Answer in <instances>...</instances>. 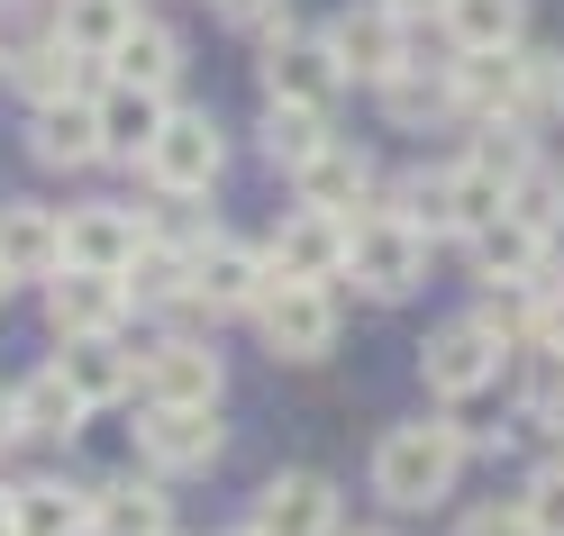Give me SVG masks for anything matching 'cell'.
Segmentation results:
<instances>
[{"mask_svg":"<svg viewBox=\"0 0 564 536\" xmlns=\"http://www.w3.org/2000/svg\"><path fill=\"white\" fill-rule=\"evenodd\" d=\"M110 83H147V91H173L183 83V37L164 19H128V37L110 46Z\"/></svg>","mask_w":564,"mask_h":536,"instance_id":"603a6c76","label":"cell"},{"mask_svg":"<svg viewBox=\"0 0 564 536\" xmlns=\"http://www.w3.org/2000/svg\"><path fill=\"white\" fill-rule=\"evenodd\" d=\"M128 282L119 273H91V264H55L46 273V328L55 337H119L128 328Z\"/></svg>","mask_w":564,"mask_h":536,"instance_id":"7c38bea8","label":"cell"},{"mask_svg":"<svg viewBox=\"0 0 564 536\" xmlns=\"http://www.w3.org/2000/svg\"><path fill=\"white\" fill-rule=\"evenodd\" d=\"M437 19H446L455 55H501V46L528 37V0H446Z\"/></svg>","mask_w":564,"mask_h":536,"instance_id":"4316f807","label":"cell"},{"mask_svg":"<svg viewBox=\"0 0 564 536\" xmlns=\"http://www.w3.org/2000/svg\"><path fill=\"white\" fill-rule=\"evenodd\" d=\"M137 455H147L155 482H173V473H209V463L228 455L219 401H147V418H137Z\"/></svg>","mask_w":564,"mask_h":536,"instance_id":"277c9868","label":"cell"},{"mask_svg":"<svg viewBox=\"0 0 564 536\" xmlns=\"http://www.w3.org/2000/svg\"><path fill=\"white\" fill-rule=\"evenodd\" d=\"M0 300H10V264H0Z\"/></svg>","mask_w":564,"mask_h":536,"instance_id":"ab89813d","label":"cell"},{"mask_svg":"<svg viewBox=\"0 0 564 536\" xmlns=\"http://www.w3.org/2000/svg\"><path fill=\"white\" fill-rule=\"evenodd\" d=\"M392 128H446L455 119V64H401L392 83H373Z\"/></svg>","mask_w":564,"mask_h":536,"instance_id":"7402d4cb","label":"cell"},{"mask_svg":"<svg viewBox=\"0 0 564 536\" xmlns=\"http://www.w3.org/2000/svg\"><path fill=\"white\" fill-rule=\"evenodd\" d=\"M382 10H401V19H437L446 0H382Z\"/></svg>","mask_w":564,"mask_h":536,"instance_id":"d590c367","label":"cell"},{"mask_svg":"<svg viewBox=\"0 0 564 536\" xmlns=\"http://www.w3.org/2000/svg\"><path fill=\"white\" fill-rule=\"evenodd\" d=\"M119 282H128V300H137V309H164V318H173V309H192V245L147 237V255H137Z\"/></svg>","mask_w":564,"mask_h":536,"instance_id":"83f0119b","label":"cell"},{"mask_svg":"<svg viewBox=\"0 0 564 536\" xmlns=\"http://www.w3.org/2000/svg\"><path fill=\"white\" fill-rule=\"evenodd\" d=\"M64 354H55V373L83 391V409H119V401H137V354L119 346V337H55Z\"/></svg>","mask_w":564,"mask_h":536,"instance_id":"ac0fdd59","label":"cell"},{"mask_svg":"<svg viewBox=\"0 0 564 536\" xmlns=\"http://www.w3.org/2000/svg\"><path fill=\"white\" fill-rule=\"evenodd\" d=\"M264 282H273L264 245H246V237H228V228H209V237L192 245V309H209V318H256Z\"/></svg>","mask_w":564,"mask_h":536,"instance_id":"52a82bcc","label":"cell"},{"mask_svg":"<svg viewBox=\"0 0 564 536\" xmlns=\"http://www.w3.org/2000/svg\"><path fill=\"white\" fill-rule=\"evenodd\" d=\"M264 100H292V110H328L337 119V91H346V74H337V55H328V37H264Z\"/></svg>","mask_w":564,"mask_h":536,"instance_id":"4fadbf2b","label":"cell"},{"mask_svg":"<svg viewBox=\"0 0 564 536\" xmlns=\"http://www.w3.org/2000/svg\"><path fill=\"white\" fill-rule=\"evenodd\" d=\"M256 136H264V164L292 173L301 155H319L337 128H328V110H292V100H264V128H256Z\"/></svg>","mask_w":564,"mask_h":536,"instance_id":"f546056e","label":"cell"},{"mask_svg":"<svg viewBox=\"0 0 564 536\" xmlns=\"http://www.w3.org/2000/svg\"><path fill=\"white\" fill-rule=\"evenodd\" d=\"M519 510L538 536H564V463H538V473L519 482Z\"/></svg>","mask_w":564,"mask_h":536,"instance_id":"1f68e13d","label":"cell"},{"mask_svg":"<svg viewBox=\"0 0 564 536\" xmlns=\"http://www.w3.org/2000/svg\"><path fill=\"white\" fill-rule=\"evenodd\" d=\"M337 282H356L365 300H410L419 282H429V237H419L401 209H365L356 219V237H346V273Z\"/></svg>","mask_w":564,"mask_h":536,"instance_id":"7a4b0ae2","label":"cell"},{"mask_svg":"<svg viewBox=\"0 0 564 536\" xmlns=\"http://www.w3.org/2000/svg\"><path fill=\"white\" fill-rule=\"evenodd\" d=\"M83 64L91 55H74L46 28V37H28V46H10V64H0V74H10L19 91H28V110H37V100H64V91H83Z\"/></svg>","mask_w":564,"mask_h":536,"instance_id":"484cf974","label":"cell"},{"mask_svg":"<svg viewBox=\"0 0 564 536\" xmlns=\"http://www.w3.org/2000/svg\"><path fill=\"white\" fill-rule=\"evenodd\" d=\"M0 536H10V491H0Z\"/></svg>","mask_w":564,"mask_h":536,"instance_id":"f35d334b","label":"cell"},{"mask_svg":"<svg viewBox=\"0 0 564 536\" xmlns=\"http://www.w3.org/2000/svg\"><path fill=\"white\" fill-rule=\"evenodd\" d=\"M0 64H10V46H0Z\"/></svg>","mask_w":564,"mask_h":536,"instance_id":"ee69618b","label":"cell"},{"mask_svg":"<svg viewBox=\"0 0 564 536\" xmlns=\"http://www.w3.org/2000/svg\"><path fill=\"white\" fill-rule=\"evenodd\" d=\"M137 255H147V209H128V200H83V209H64V264L128 273Z\"/></svg>","mask_w":564,"mask_h":536,"instance_id":"5bb4252c","label":"cell"},{"mask_svg":"<svg viewBox=\"0 0 564 536\" xmlns=\"http://www.w3.org/2000/svg\"><path fill=\"white\" fill-rule=\"evenodd\" d=\"M10 536H91V491H74V482H19L10 491Z\"/></svg>","mask_w":564,"mask_h":536,"instance_id":"cb8c5ba5","label":"cell"},{"mask_svg":"<svg viewBox=\"0 0 564 536\" xmlns=\"http://www.w3.org/2000/svg\"><path fill=\"white\" fill-rule=\"evenodd\" d=\"M564 119V46L519 55V128H555Z\"/></svg>","mask_w":564,"mask_h":536,"instance_id":"4dcf8cb0","label":"cell"},{"mask_svg":"<svg viewBox=\"0 0 564 536\" xmlns=\"http://www.w3.org/2000/svg\"><path fill=\"white\" fill-rule=\"evenodd\" d=\"M0 264H10V282H46L64 264V209L0 200Z\"/></svg>","mask_w":564,"mask_h":536,"instance_id":"d6986e66","label":"cell"},{"mask_svg":"<svg viewBox=\"0 0 564 536\" xmlns=\"http://www.w3.org/2000/svg\"><path fill=\"white\" fill-rule=\"evenodd\" d=\"M219 173H228V128L209 119V110H173L164 136L147 146V183H155V200H200Z\"/></svg>","mask_w":564,"mask_h":536,"instance_id":"8992f818","label":"cell"},{"mask_svg":"<svg viewBox=\"0 0 564 536\" xmlns=\"http://www.w3.org/2000/svg\"><path fill=\"white\" fill-rule=\"evenodd\" d=\"M19 437V409H10V391H0V446H10Z\"/></svg>","mask_w":564,"mask_h":536,"instance_id":"8d00e7d4","label":"cell"},{"mask_svg":"<svg viewBox=\"0 0 564 536\" xmlns=\"http://www.w3.org/2000/svg\"><path fill=\"white\" fill-rule=\"evenodd\" d=\"M28 155H37L46 173H83V164H100V110H91V91L37 100V110H28Z\"/></svg>","mask_w":564,"mask_h":536,"instance_id":"2e32d148","label":"cell"},{"mask_svg":"<svg viewBox=\"0 0 564 536\" xmlns=\"http://www.w3.org/2000/svg\"><path fill=\"white\" fill-rule=\"evenodd\" d=\"M356 536H392V527H356Z\"/></svg>","mask_w":564,"mask_h":536,"instance_id":"b9f144b4","label":"cell"},{"mask_svg":"<svg viewBox=\"0 0 564 536\" xmlns=\"http://www.w3.org/2000/svg\"><path fill=\"white\" fill-rule=\"evenodd\" d=\"M10 409H19V437H83V391L74 382H64L55 364H37V373H28L19 391H10Z\"/></svg>","mask_w":564,"mask_h":536,"instance_id":"d4e9b609","label":"cell"},{"mask_svg":"<svg viewBox=\"0 0 564 536\" xmlns=\"http://www.w3.org/2000/svg\"><path fill=\"white\" fill-rule=\"evenodd\" d=\"M328 55H337V74L346 83H392L401 64H410V19L401 10H382V0H346V10L328 19Z\"/></svg>","mask_w":564,"mask_h":536,"instance_id":"9c48e42d","label":"cell"},{"mask_svg":"<svg viewBox=\"0 0 564 536\" xmlns=\"http://www.w3.org/2000/svg\"><path fill=\"white\" fill-rule=\"evenodd\" d=\"M346 237H356V219H337V209H282V228L264 237V264L282 282H337L346 273Z\"/></svg>","mask_w":564,"mask_h":536,"instance_id":"8fae6325","label":"cell"},{"mask_svg":"<svg viewBox=\"0 0 564 536\" xmlns=\"http://www.w3.org/2000/svg\"><path fill=\"white\" fill-rule=\"evenodd\" d=\"M292 200L301 209H337V219H365V209L382 200V173H373V155L356 146V136H328L319 155L292 164Z\"/></svg>","mask_w":564,"mask_h":536,"instance_id":"30bf717a","label":"cell"},{"mask_svg":"<svg viewBox=\"0 0 564 536\" xmlns=\"http://www.w3.org/2000/svg\"><path fill=\"white\" fill-rule=\"evenodd\" d=\"M137 391L147 401H219L228 391V354L209 337H155L137 354Z\"/></svg>","mask_w":564,"mask_h":536,"instance_id":"9a60e30c","label":"cell"},{"mask_svg":"<svg viewBox=\"0 0 564 536\" xmlns=\"http://www.w3.org/2000/svg\"><path fill=\"white\" fill-rule=\"evenodd\" d=\"M510 346L482 328V318H446V328H429V346H419V382H429V401H482L491 382H501Z\"/></svg>","mask_w":564,"mask_h":536,"instance_id":"5b68a950","label":"cell"},{"mask_svg":"<svg viewBox=\"0 0 564 536\" xmlns=\"http://www.w3.org/2000/svg\"><path fill=\"white\" fill-rule=\"evenodd\" d=\"M219 10H228L237 37H282L292 28V0H219Z\"/></svg>","mask_w":564,"mask_h":536,"instance_id":"836d02e7","label":"cell"},{"mask_svg":"<svg viewBox=\"0 0 564 536\" xmlns=\"http://www.w3.org/2000/svg\"><path fill=\"white\" fill-rule=\"evenodd\" d=\"M246 527L256 536H346V491L328 473H310V463H292L246 500Z\"/></svg>","mask_w":564,"mask_h":536,"instance_id":"ba28073f","label":"cell"},{"mask_svg":"<svg viewBox=\"0 0 564 536\" xmlns=\"http://www.w3.org/2000/svg\"><path fill=\"white\" fill-rule=\"evenodd\" d=\"M465 427L455 418H401L373 437V500L382 510H437V500L465 482Z\"/></svg>","mask_w":564,"mask_h":536,"instance_id":"6da1fadb","label":"cell"},{"mask_svg":"<svg viewBox=\"0 0 564 536\" xmlns=\"http://www.w3.org/2000/svg\"><path fill=\"white\" fill-rule=\"evenodd\" d=\"M91 536H173V500L155 473H128V482H100L91 491Z\"/></svg>","mask_w":564,"mask_h":536,"instance_id":"44dd1931","label":"cell"},{"mask_svg":"<svg viewBox=\"0 0 564 536\" xmlns=\"http://www.w3.org/2000/svg\"><path fill=\"white\" fill-rule=\"evenodd\" d=\"M465 255H474V282H538L546 273V237H538V219L501 209V219H482L465 237Z\"/></svg>","mask_w":564,"mask_h":536,"instance_id":"ffe728a7","label":"cell"},{"mask_svg":"<svg viewBox=\"0 0 564 536\" xmlns=\"http://www.w3.org/2000/svg\"><path fill=\"white\" fill-rule=\"evenodd\" d=\"M555 200H564V164H555Z\"/></svg>","mask_w":564,"mask_h":536,"instance_id":"60d3db41","label":"cell"},{"mask_svg":"<svg viewBox=\"0 0 564 536\" xmlns=\"http://www.w3.org/2000/svg\"><path fill=\"white\" fill-rule=\"evenodd\" d=\"M237 536H256V527H237Z\"/></svg>","mask_w":564,"mask_h":536,"instance_id":"f6af8a7d","label":"cell"},{"mask_svg":"<svg viewBox=\"0 0 564 536\" xmlns=\"http://www.w3.org/2000/svg\"><path fill=\"white\" fill-rule=\"evenodd\" d=\"M546 427H555V437H564V401H555V409H546Z\"/></svg>","mask_w":564,"mask_h":536,"instance_id":"74e56055","label":"cell"},{"mask_svg":"<svg viewBox=\"0 0 564 536\" xmlns=\"http://www.w3.org/2000/svg\"><path fill=\"white\" fill-rule=\"evenodd\" d=\"M128 19H137V0H64L55 37L74 46V55H91V64H110V46L128 37Z\"/></svg>","mask_w":564,"mask_h":536,"instance_id":"f1b7e54d","label":"cell"},{"mask_svg":"<svg viewBox=\"0 0 564 536\" xmlns=\"http://www.w3.org/2000/svg\"><path fill=\"white\" fill-rule=\"evenodd\" d=\"M337 328H346V309L328 282H264V300H256V337L273 364H319V354H337Z\"/></svg>","mask_w":564,"mask_h":536,"instance_id":"3957f363","label":"cell"},{"mask_svg":"<svg viewBox=\"0 0 564 536\" xmlns=\"http://www.w3.org/2000/svg\"><path fill=\"white\" fill-rule=\"evenodd\" d=\"M0 10H28V0H0Z\"/></svg>","mask_w":564,"mask_h":536,"instance_id":"7bdbcfd3","label":"cell"},{"mask_svg":"<svg viewBox=\"0 0 564 536\" xmlns=\"http://www.w3.org/2000/svg\"><path fill=\"white\" fill-rule=\"evenodd\" d=\"M446 536H538V527H528L519 500H474V510H455Z\"/></svg>","mask_w":564,"mask_h":536,"instance_id":"d6a6232c","label":"cell"},{"mask_svg":"<svg viewBox=\"0 0 564 536\" xmlns=\"http://www.w3.org/2000/svg\"><path fill=\"white\" fill-rule=\"evenodd\" d=\"M91 110H100V155L147 164V146H155L164 119H173V91H147V83H100V91H91Z\"/></svg>","mask_w":564,"mask_h":536,"instance_id":"e0dca14e","label":"cell"},{"mask_svg":"<svg viewBox=\"0 0 564 536\" xmlns=\"http://www.w3.org/2000/svg\"><path fill=\"white\" fill-rule=\"evenodd\" d=\"M528 346L564 354V282H538V318H528Z\"/></svg>","mask_w":564,"mask_h":536,"instance_id":"e575fe53","label":"cell"}]
</instances>
